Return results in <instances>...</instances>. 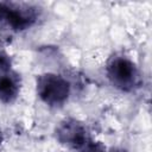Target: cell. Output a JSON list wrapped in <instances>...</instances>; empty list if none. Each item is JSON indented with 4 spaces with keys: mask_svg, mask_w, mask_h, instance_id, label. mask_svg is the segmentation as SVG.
Returning <instances> with one entry per match:
<instances>
[{
    "mask_svg": "<svg viewBox=\"0 0 152 152\" xmlns=\"http://www.w3.org/2000/svg\"><path fill=\"white\" fill-rule=\"evenodd\" d=\"M37 95L49 106L63 104L70 95V84L61 75L46 72L37 78Z\"/></svg>",
    "mask_w": 152,
    "mask_h": 152,
    "instance_id": "cell-2",
    "label": "cell"
},
{
    "mask_svg": "<svg viewBox=\"0 0 152 152\" xmlns=\"http://www.w3.org/2000/svg\"><path fill=\"white\" fill-rule=\"evenodd\" d=\"M80 152H106V148L100 144V142H95L91 139L88 140L83 147H81L78 150Z\"/></svg>",
    "mask_w": 152,
    "mask_h": 152,
    "instance_id": "cell-5",
    "label": "cell"
},
{
    "mask_svg": "<svg viewBox=\"0 0 152 152\" xmlns=\"http://www.w3.org/2000/svg\"><path fill=\"white\" fill-rule=\"evenodd\" d=\"M106 74L110 83L122 91H132L140 84V74L137 65L125 56L112 57L107 63Z\"/></svg>",
    "mask_w": 152,
    "mask_h": 152,
    "instance_id": "cell-1",
    "label": "cell"
},
{
    "mask_svg": "<svg viewBox=\"0 0 152 152\" xmlns=\"http://www.w3.org/2000/svg\"><path fill=\"white\" fill-rule=\"evenodd\" d=\"M10 70H11V58L4 50H0V72H6Z\"/></svg>",
    "mask_w": 152,
    "mask_h": 152,
    "instance_id": "cell-6",
    "label": "cell"
},
{
    "mask_svg": "<svg viewBox=\"0 0 152 152\" xmlns=\"http://www.w3.org/2000/svg\"><path fill=\"white\" fill-rule=\"evenodd\" d=\"M20 91L19 77L11 70L0 72V101L4 103L13 102Z\"/></svg>",
    "mask_w": 152,
    "mask_h": 152,
    "instance_id": "cell-4",
    "label": "cell"
},
{
    "mask_svg": "<svg viewBox=\"0 0 152 152\" xmlns=\"http://www.w3.org/2000/svg\"><path fill=\"white\" fill-rule=\"evenodd\" d=\"M56 137L61 144L74 150H80L90 140L86 126L75 119H65L62 121L56 128Z\"/></svg>",
    "mask_w": 152,
    "mask_h": 152,
    "instance_id": "cell-3",
    "label": "cell"
},
{
    "mask_svg": "<svg viewBox=\"0 0 152 152\" xmlns=\"http://www.w3.org/2000/svg\"><path fill=\"white\" fill-rule=\"evenodd\" d=\"M2 144V134H1V131H0V146Z\"/></svg>",
    "mask_w": 152,
    "mask_h": 152,
    "instance_id": "cell-7",
    "label": "cell"
}]
</instances>
